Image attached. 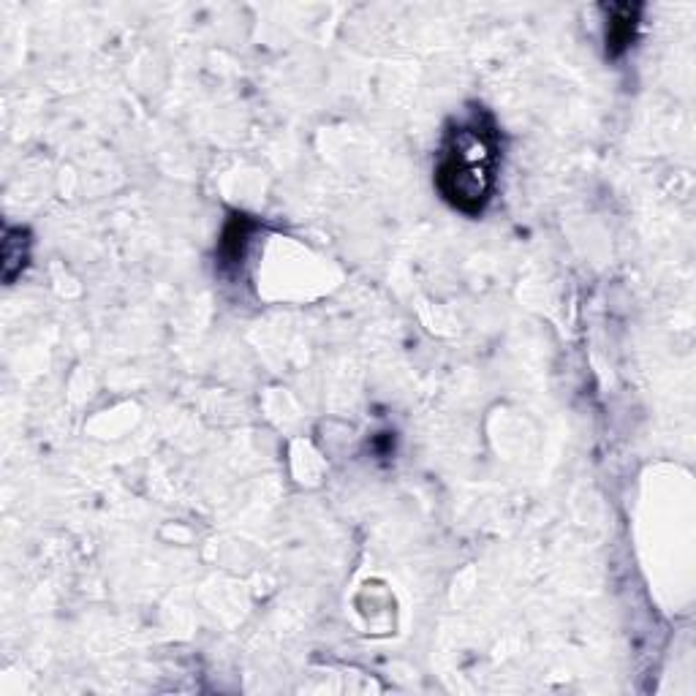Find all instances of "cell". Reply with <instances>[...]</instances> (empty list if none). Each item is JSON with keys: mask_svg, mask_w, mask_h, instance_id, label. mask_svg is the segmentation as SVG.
Wrapping results in <instances>:
<instances>
[{"mask_svg": "<svg viewBox=\"0 0 696 696\" xmlns=\"http://www.w3.org/2000/svg\"><path fill=\"white\" fill-rule=\"evenodd\" d=\"M498 158L501 145L493 120L474 115L446 134L435 169V185L460 213L479 215L493 194Z\"/></svg>", "mask_w": 696, "mask_h": 696, "instance_id": "1", "label": "cell"}, {"mask_svg": "<svg viewBox=\"0 0 696 696\" xmlns=\"http://www.w3.org/2000/svg\"><path fill=\"white\" fill-rule=\"evenodd\" d=\"M637 6H615L607 20V52L612 58L623 55L634 41L637 30Z\"/></svg>", "mask_w": 696, "mask_h": 696, "instance_id": "2", "label": "cell"}, {"mask_svg": "<svg viewBox=\"0 0 696 696\" xmlns=\"http://www.w3.org/2000/svg\"><path fill=\"white\" fill-rule=\"evenodd\" d=\"M253 221L245 218V215H234L232 221L226 223L221 237V264L229 267V264H240L245 259V245H248V237H251Z\"/></svg>", "mask_w": 696, "mask_h": 696, "instance_id": "3", "label": "cell"}]
</instances>
